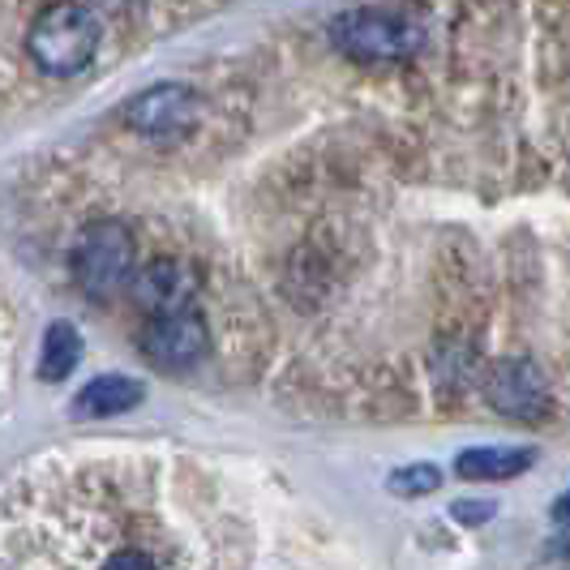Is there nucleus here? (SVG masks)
Masks as SVG:
<instances>
[{"mask_svg": "<svg viewBox=\"0 0 570 570\" xmlns=\"http://www.w3.org/2000/svg\"><path fill=\"white\" fill-rule=\"evenodd\" d=\"M99 39H104V27H99V13H95L90 4L57 0V4H48V9L30 22L27 52L43 73H52V78H73V73H82L86 65L95 60Z\"/></svg>", "mask_w": 570, "mask_h": 570, "instance_id": "nucleus-1", "label": "nucleus"}, {"mask_svg": "<svg viewBox=\"0 0 570 570\" xmlns=\"http://www.w3.org/2000/svg\"><path fill=\"white\" fill-rule=\"evenodd\" d=\"M134 262H138V249H134L129 228L120 219H95L73 240L69 275H73L82 296L104 301L134 279Z\"/></svg>", "mask_w": 570, "mask_h": 570, "instance_id": "nucleus-2", "label": "nucleus"}, {"mask_svg": "<svg viewBox=\"0 0 570 570\" xmlns=\"http://www.w3.org/2000/svg\"><path fill=\"white\" fill-rule=\"evenodd\" d=\"M331 39L343 57L361 60V65H386V60H407L421 43L425 30L412 22L407 13L391 9H347L343 18L331 22Z\"/></svg>", "mask_w": 570, "mask_h": 570, "instance_id": "nucleus-3", "label": "nucleus"}, {"mask_svg": "<svg viewBox=\"0 0 570 570\" xmlns=\"http://www.w3.org/2000/svg\"><path fill=\"white\" fill-rule=\"evenodd\" d=\"M485 403L511 421H544L553 407V395H549L544 373L532 361L514 356V361H498L485 373Z\"/></svg>", "mask_w": 570, "mask_h": 570, "instance_id": "nucleus-4", "label": "nucleus"}, {"mask_svg": "<svg viewBox=\"0 0 570 570\" xmlns=\"http://www.w3.org/2000/svg\"><path fill=\"white\" fill-rule=\"evenodd\" d=\"M206 352H210V331L194 309L171 317H150L142 326V356L155 370H194Z\"/></svg>", "mask_w": 570, "mask_h": 570, "instance_id": "nucleus-5", "label": "nucleus"}, {"mask_svg": "<svg viewBox=\"0 0 570 570\" xmlns=\"http://www.w3.org/2000/svg\"><path fill=\"white\" fill-rule=\"evenodd\" d=\"M129 287L146 317L189 314L198 305V275H194V266H185L176 257H159L142 271H134Z\"/></svg>", "mask_w": 570, "mask_h": 570, "instance_id": "nucleus-6", "label": "nucleus"}, {"mask_svg": "<svg viewBox=\"0 0 570 570\" xmlns=\"http://www.w3.org/2000/svg\"><path fill=\"white\" fill-rule=\"evenodd\" d=\"M194 116H198V95L180 82L150 86L125 108V120L146 138H176L194 125Z\"/></svg>", "mask_w": 570, "mask_h": 570, "instance_id": "nucleus-7", "label": "nucleus"}, {"mask_svg": "<svg viewBox=\"0 0 570 570\" xmlns=\"http://www.w3.org/2000/svg\"><path fill=\"white\" fill-rule=\"evenodd\" d=\"M146 400V386L125 373H99L73 395V416H120Z\"/></svg>", "mask_w": 570, "mask_h": 570, "instance_id": "nucleus-8", "label": "nucleus"}, {"mask_svg": "<svg viewBox=\"0 0 570 570\" xmlns=\"http://www.w3.org/2000/svg\"><path fill=\"white\" fill-rule=\"evenodd\" d=\"M532 463L537 455L523 446H476L455 459V472L463 481H511V476H523Z\"/></svg>", "mask_w": 570, "mask_h": 570, "instance_id": "nucleus-9", "label": "nucleus"}, {"mask_svg": "<svg viewBox=\"0 0 570 570\" xmlns=\"http://www.w3.org/2000/svg\"><path fill=\"white\" fill-rule=\"evenodd\" d=\"M82 361V335L73 322H52L43 335V352H39V377L43 382H60L78 370Z\"/></svg>", "mask_w": 570, "mask_h": 570, "instance_id": "nucleus-10", "label": "nucleus"}, {"mask_svg": "<svg viewBox=\"0 0 570 570\" xmlns=\"http://www.w3.org/2000/svg\"><path fill=\"white\" fill-rule=\"evenodd\" d=\"M438 485H442V472L433 463H412V468H400L391 476V493H400V498H421V493H433Z\"/></svg>", "mask_w": 570, "mask_h": 570, "instance_id": "nucleus-11", "label": "nucleus"}, {"mask_svg": "<svg viewBox=\"0 0 570 570\" xmlns=\"http://www.w3.org/2000/svg\"><path fill=\"white\" fill-rule=\"evenodd\" d=\"M104 570H159V567L146 558L142 549H120V553H112V558L104 562Z\"/></svg>", "mask_w": 570, "mask_h": 570, "instance_id": "nucleus-12", "label": "nucleus"}, {"mask_svg": "<svg viewBox=\"0 0 570 570\" xmlns=\"http://www.w3.org/2000/svg\"><path fill=\"white\" fill-rule=\"evenodd\" d=\"M489 514H493V507H489V502H459V507H455L459 523H485Z\"/></svg>", "mask_w": 570, "mask_h": 570, "instance_id": "nucleus-13", "label": "nucleus"}, {"mask_svg": "<svg viewBox=\"0 0 570 570\" xmlns=\"http://www.w3.org/2000/svg\"><path fill=\"white\" fill-rule=\"evenodd\" d=\"M99 9H112V13H120V9H129V0H95Z\"/></svg>", "mask_w": 570, "mask_h": 570, "instance_id": "nucleus-14", "label": "nucleus"}]
</instances>
